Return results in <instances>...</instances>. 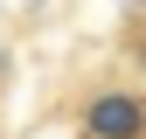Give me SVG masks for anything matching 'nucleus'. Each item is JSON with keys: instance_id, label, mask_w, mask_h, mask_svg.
<instances>
[{"instance_id": "nucleus-1", "label": "nucleus", "mask_w": 146, "mask_h": 139, "mask_svg": "<svg viewBox=\"0 0 146 139\" xmlns=\"http://www.w3.org/2000/svg\"><path fill=\"white\" fill-rule=\"evenodd\" d=\"M84 139H146V97L139 91H90Z\"/></svg>"}, {"instance_id": "nucleus-2", "label": "nucleus", "mask_w": 146, "mask_h": 139, "mask_svg": "<svg viewBox=\"0 0 146 139\" xmlns=\"http://www.w3.org/2000/svg\"><path fill=\"white\" fill-rule=\"evenodd\" d=\"M0 70H7V56H0Z\"/></svg>"}, {"instance_id": "nucleus-3", "label": "nucleus", "mask_w": 146, "mask_h": 139, "mask_svg": "<svg viewBox=\"0 0 146 139\" xmlns=\"http://www.w3.org/2000/svg\"><path fill=\"white\" fill-rule=\"evenodd\" d=\"M139 56H146V42H139Z\"/></svg>"}]
</instances>
